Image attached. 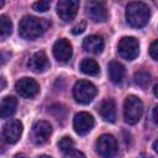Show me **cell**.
Returning <instances> with one entry per match:
<instances>
[{
    "label": "cell",
    "instance_id": "6da1fadb",
    "mask_svg": "<svg viewBox=\"0 0 158 158\" xmlns=\"http://www.w3.org/2000/svg\"><path fill=\"white\" fill-rule=\"evenodd\" d=\"M51 22L46 19H40L36 16H23L19 23V35L25 40H35L43 35Z\"/></svg>",
    "mask_w": 158,
    "mask_h": 158
},
{
    "label": "cell",
    "instance_id": "7a4b0ae2",
    "mask_svg": "<svg viewBox=\"0 0 158 158\" xmlns=\"http://www.w3.org/2000/svg\"><path fill=\"white\" fill-rule=\"evenodd\" d=\"M151 16L149 7L141 1L130 2L126 6V20L132 27H143L148 23Z\"/></svg>",
    "mask_w": 158,
    "mask_h": 158
},
{
    "label": "cell",
    "instance_id": "3957f363",
    "mask_svg": "<svg viewBox=\"0 0 158 158\" xmlns=\"http://www.w3.org/2000/svg\"><path fill=\"white\" fill-rule=\"evenodd\" d=\"M143 114V104L136 95H128L123 102V117L128 125H135L139 121Z\"/></svg>",
    "mask_w": 158,
    "mask_h": 158
},
{
    "label": "cell",
    "instance_id": "277c9868",
    "mask_svg": "<svg viewBox=\"0 0 158 158\" xmlns=\"http://www.w3.org/2000/svg\"><path fill=\"white\" fill-rule=\"evenodd\" d=\"M98 93L96 86L88 80H79L73 88V96L80 104H89Z\"/></svg>",
    "mask_w": 158,
    "mask_h": 158
},
{
    "label": "cell",
    "instance_id": "5b68a950",
    "mask_svg": "<svg viewBox=\"0 0 158 158\" xmlns=\"http://www.w3.org/2000/svg\"><path fill=\"white\" fill-rule=\"evenodd\" d=\"M96 153L102 158H112L117 152V142L112 135H101L95 142Z\"/></svg>",
    "mask_w": 158,
    "mask_h": 158
},
{
    "label": "cell",
    "instance_id": "8992f818",
    "mask_svg": "<svg viewBox=\"0 0 158 158\" xmlns=\"http://www.w3.org/2000/svg\"><path fill=\"white\" fill-rule=\"evenodd\" d=\"M117 51L126 60H133L139 53V42L135 37H122L118 41Z\"/></svg>",
    "mask_w": 158,
    "mask_h": 158
},
{
    "label": "cell",
    "instance_id": "52a82bcc",
    "mask_svg": "<svg viewBox=\"0 0 158 158\" xmlns=\"http://www.w3.org/2000/svg\"><path fill=\"white\" fill-rule=\"evenodd\" d=\"M51 132H52V127L48 122L37 121L31 130V141L37 146H42L48 141Z\"/></svg>",
    "mask_w": 158,
    "mask_h": 158
},
{
    "label": "cell",
    "instance_id": "ba28073f",
    "mask_svg": "<svg viewBox=\"0 0 158 158\" xmlns=\"http://www.w3.org/2000/svg\"><path fill=\"white\" fill-rule=\"evenodd\" d=\"M79 10V1L77 0H60L57 4V12L64 22H70L75 19Z\"/></svg>",
    "mask_w": 158,
    "mask_h": 158
},
{
    "label": "cell",
    "instance_id": "9c48e42d",
    "mask_svg": "<svg viewBox=\"0 0 158 158\" xmlns=\"http://www.w3.org/2000/svg\"><path fill=\"white\" fill-rule=\"evenodd\" d=\"M15 89L16 91L22 96V98H27V99H31L33 96H36L40 91V85L38 83L32 79V78H21L16 81L15 84Z\"/></svg>",
    "mask_w": 158,
    "mask_h": 158
},
{
    "label": "cell",
    "instance_id": "30bf717a",
    "mask_svg": "<svg viewBox=\"0 0 158 158\" xmlns=\"http://www.w3.org/2000/svg\"><path fill=\"white\" fill-rule=\"evenodd\" d=\"M85 10L89 19L94 22H105L107 20V9L101 1H88Z\"/></svg>",
    "mask_w": 158,
    "mask_h": 158
},
{
    "label": "cell",
    "instance_id": "8fae6325",
    "mask_svg": "<svg viewBox=\"0 0 158 158\" xmlns=\"http://www.w3.org/2000/svg\"><path fill=\"white\" fill-rule=\"evenodd\" d=\"M73 127H74V131L78 135L84 136V135L89 133L91 131V128L94 127V118H93V116L90 114H88L85 111L78 112L74 116Z\"/></svg>",
    "mask_w": 158,
    "mask_h": 158
},
{
    "label": "cell",
    "instance_id": "7c38bea8",
    "mask_svg": "<svg viewBox=\"0 0 158 158\" xmlns=\"http://www.w3.org/2000/svg\"><path fill=\"white\" fill-rule=\"evenodd\" d=\"M22 133V123L19 120H10L2 127V138L5 142L14 144L16 143Z\"/></svg>",
    "mask_w": 158,
    "mask_h": 158
},
{
    "label": "cell",
    "instance_id": "4fadbf2b",
    "mask_svg": "<svg viewBox=\"0 0 158 158\" xmlns=\"http://www.w3.org/2000/svg\"><path fill=\"white\" fill-rule=\"evenodd\" d=\"M72 54H73V49H72V44L68 40L60 38V40L56 41V43L53 44V56L58 62H60V63L68 62L72 58Z\"/></svg>",
    "mask_w": 158,
    "mask_h": 158
},
{
    "label": "cell",
    "instance_id": "5bb4252c",
    "mask_svg": "<svg viewBox=\"0 0 158 158\" xmlns=\"http://www.w3.org/2000/svg\"><path fill=\"white\" fill-rule=\"evenodd\" d=\"M27 65L35 73H43L46 69H48L49 62H48V58H47L46 53L43 51H38V52L33 53L30 57Z\"/></svg>",
    "mask_w": 158,
    "mask_h": 158
},
{
    "label": "cell",
    "instance_id": "9a60e30c",
    "mask_svg": "<svg viewBox=\"0 0 158 158\" xmlns=\"http://www.w3.org/2000/svg\"><path fill=\"white\" fill-rule=\"evenodd\" d=\"M100 116L104 121L115 122L116 120V104L112 99H104L98 109Z\"/></svg>",
    "mask_w": 158,
    "mask_h": 158
},
{
    "label": "cell",
    "instance_id": "2e32d148",
    "mask_svg": "<svg viewBox=\"0 0 158 158\" xmlns=\"http://www.w3.org/2000/svg\"><path fill=\"white\" fill-rule=\"evenodd\" d=\"M104 38L99 35H90L83 41V48L93 54H99L104 49Z\"/></svg>",
    "mask_w": 158,
    "mask_h": 158
},
{
    "label": "cell",
    "instance_id": "e0dca14e",
    "mask_svg": "<svg viewBox=\"0 0 158 158\" xmlns=\"http://www.w3.org/2000/svg\"><path fill=\"white\" fill-rule=\"evenodd\" d=\"M107 72H109V78L114 84H121L126 75L125 67L116 60H112L109 63Z\"/></svg>",
    "mask_w": 158,
    "mask_h": 158
},
{
    "label": "cell",
    "instance_id": "ac0fdd59",
    "mask_svg": "<svg viewBox=\"0 0 158 158\" xmlns=\"http://www.w3.org/2000/svg\"><path fill=\"white\" fill-rule=\"evenodd\" d=\"M16 106H17V100L14 96H5L1 100L0 116L2 118H7V117L12 116L16 111Z\"/></svg>",
    "mask_w": 158,
    "mask_h": 158
},
{
    "label": "cell",
    "instance_id": "d6986e66",
    "mask_svg": "<svg viewBox=\"0 0 158 158\" xmlns=\"http://www.w3.org/2000/svg\"><path fill=\"white\" fill-rule=\"evenodd\" d=\"M80 70L86 75L95 77L99 74L100 68H99V64L96 63V60H94L91 58H84L80 62Z\"/></svg>",
    "mask_w": 158,
    "mask_h": 158
},
{
    "label": "cell",
    "instance_id": "ffe728a7",
    "mask_svg": "<svg viewBox=\"0 0 158 158\" xmlns=\"http://www.w3.org/2000/svg\"><path fill=\"white\" fill-rule=\"evenodd\" d=\"M12 32V22L6 15L0 16V37L1 40H6Z\"/></svg>",
    "mask_w": 158,
    "mask_h": 158
},
{
    "label": "cell",
    "instance_id": "44dd1931",
    "mask_svg": "<svg viewBox=\"0 0 158 158\" xmlns=\"http://www.w3.org/2000/svg\"><path fill=\"white\" fill-rule=\"evenodd\" d=\"M133 79H135V83L138 86H141V88L144 89V88L148 86V84L151 81V74L148 72H146V70H138V72L135 73Z\"/></svg>",
    "mask_w": 158,
    "mask_h": 158
},
{
    "label": "cell",
    "instance_id": "7402d4cb",
    "mask_svg": "<svg viewBox=\"0 0 158 158\" xmlns=\"http://www.w3.org/2000/svg\"><path fill=\"white\" fill-rule=\"evenodd\" d=\"M58 148L63 152V153H70V152H73V148H74V142H73V139L69 137V136H64V137H62L60 139H59V142H58Z\"/></svg>",
    "mask_w": 158,
    "mask_h": 158
},
{
    "label": "cell",
    "instance_id": "603a6c76",
    "mask_svg": "<svg viewBox=\"0 0 158 158\" xmlns=\"http://www.w3.org/2000/svg\"><path fill=\"white\" fill-rule=\"evenodd\" d=\"M51 7V2L49 1H36L32 5V9L37 12H46L48 9Z\"/></svg>",
    "mask_w": 158,
    "mask_h": 158
},
{
    "label": "cell",
    "instance_id": "cb8c5ba5",
    "mask_svg": "<svg viewBox=\"0 0 158 158\" xmlns=\"http://www.w3.org/2000/svg\"><path fill=\"white\" fill-rule=\"evenodd\" d=\"M85 30H86V21H85V20H81L79 23H77V25L72 28V33H73V35H80V33H83Z\"/></svg>",
    "mask_w": 158,
    "mask_h": 158
},
{
    "label": "cell",
    "instance_id": "d4e9b609",
    "mask_svg": "<svg viewBox=\"0 0 158 158\" xmlns=\"http://www.w3.org/2000/svg\"><path fill=\"white\" fill-rule=\"evenodd\" d=\"M149 56L154 60H158V40L152 42V44L149 46Z\"/></svg>",
    "mask_w": 158,
    "mask_h": 158
},
{
    "label": "cell",
    "instance_id": "484cf974",
    "mask_svg": "<svg viewBox=\"0 0 158 158\" xmlns=\"http://www.w3.org/2000/svg\"><path fill=\"white\" fill-rule=\"evenodd\" d=\"M67 158H85V156L81 152H79V151H73V152H70L68 154Z\"/></svg>",
    "mask_w": 158,
    "mask_h": 158
},
{
    "label": "cell",
    "instance_id": "4316f807",
    "mask_svg": "<svg viewBox=\"0 0 158 158\" xmlns=\"http://www.w3.org/2000/svg\"><path fill=\"white\" fill-rule=\"evenodd\" d=\"M152 117H153V121L156 123H158V105L154 106V109L152 111Z\"/></svg>",
    "mask_w": 158,
    "mask_h": 158
},
{
    "label": "cell",
    "instance_id": "83f0119b",
    "mask_svg": "<svg viewBox=\"0 0 158 158\" xmlns=\"http://www.w3.org/2000/svg\"><path fill=\"white\" fill-rule=\"evenodd\" d=\"M153 94L158 98V81L156 83V85H154V88H153Z\"/></svg>",
    "mask_w": 158,
    "mask_h": 158
},
{
    "label": "cell",
    "instance_id": "f1b7e54d",
    "mask_svg": "<svg viewBox=\"0 0 158 158\" xmlns=\"http://www.w3.org/2000/svg\"><path fill=\"white\" fill-rule=\"evenodd\" d=\"M14 158H27V156L25 153H17L14 156Z\"/></svg>",
    "mask_w": 158,
    "mask_h": 158
},
{
    "label": "cell",
    "instance_id": "f546056e",
    "mask_svg": "<svg viewBox=\"0 0 158 158\" xmlns=\"http://www.w3.org/2000/svg\"><path fill=\"white\" fill-rule=\"evenodd\" d=\"M153 149H154V151H156V152L158 153V139L153 142Z\"/></svg>",
    "mask_w": 158,
    "mask_h": 158
},
{
    "label": "cell",
    "instance_id": "4dcf8cb0",
    "mask_svg": "<svg viewBox=\"0 0 158 158\" xmlns=\"http://www.w3.org/2000/svg\"><path fill=\"white\" fill-rule=\"evenodd\" d=\"M1 83H2V84H1V89H4V88H5V79H4V78H1Z\"/></svg>",
    "mask_w": 158,
    "mask_h": 158
},
{
    "label": "cell",
    "instance_id": "1f68e13d",
    "mask_svg": "<svg viewBox=\"0 0 158 158\" xmlns=\"http://www.w3.org/2000/svg\"><path fill=\"white\" fill-rule=\"evenodd\" d=\"M38 158H51V157H48V156H41V157H38Z\"/></svg>",
    "mask_w": 158,
    "mask_h": 158
}]
</instances>
